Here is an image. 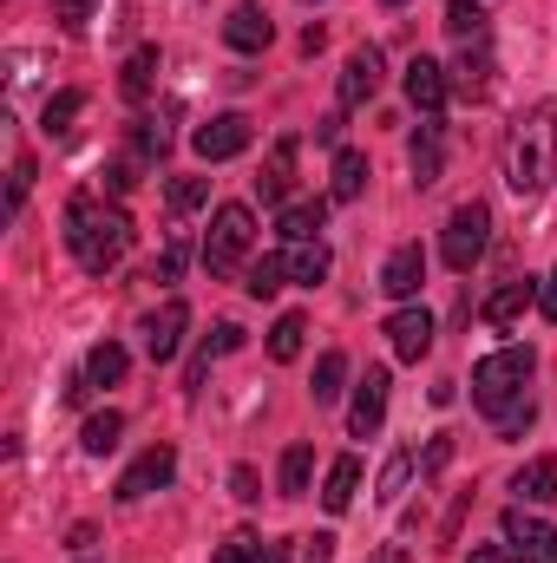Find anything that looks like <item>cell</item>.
<instances>
[{
	"mask_svg": "<svg viewBox=\"0 0 557 563\" xmlns=\"http://www.w3.org/2000/svg\"><path fill=\"white\" fill-rule=\"evenodd\" d=\"M66 250L79 256L86 276H106V269H119L125 250H132V217H125V210H99L92 197H73V203H66Z\"/></svg>",
	"mask_w": 557,
	"mask_h": 563,
	"instance_id": "6da1fadb",
	"label": "cell"
},
{
	"mask_svg": "<svg viewBox=\"0 0 557 563\" xmlns=\"http://www.w3.org/2000/svg\"><path fill=\"white\" fill-rule=\"evenodd\" d=\"M551 164H557V106H532L505 139V184L518 197H538Z\"/></svg>",
	"mask_w": 557,
	"mask_h": 563,
	"instance_id": "7a4b0ae2",
	"label": "cell"
},
{
	"mask_svg": "<svg viewBox=\"0 0 557 563\" xmlns=\"http://www.w3.org/2000/svg\"><path fill=\"white\" fill-rule=\"evenodd\" d=\"M532 374H538V354H532V347H499V354H485V361L472 367V400H479L485 413H505V407L525 394Z\"/></svg>",
	"mask_w": 557,
	"mask_h": 563,
	"instance_id": "3957f363",
	"label": "cell"
},
{
	"mask_svg": "<svg viewBox=\"0 0 557 563\" xmlns=\"http://www.w3.org/2000/svg\"><path fill=\"white\" fill-rule=\"evenodd\" d=\"M250 243H256V217H250L243 203H223V210L210 217V236H204V269H210V276H230V269L250 256Z\"/></svg>",
	"mask_w": 557,
	"mask_h": 563,
	"instance_id": "277c9868",
	"label": "cell"
},
{
	"mask_svg": "<svg viewBox=\"0 0 557 563\" xmlns=\"http://www.w3.org/2000/svg\"><path fill=\"white\" fill-rule=\"evenodd\" d=\"M485 243H492V210L472 197V203H459L452 217H446V236H439V256H446V269H472L479 256H485Z\"/></svg>",
	"mask_w": 557,
	"mask_h": 563,
	"instance_id": "5b68a950",
	"label": "cell"
},
{
	"mask_svg": "<svg viewBox=\"0 0 557 563\" xmlns=\"http://www.w3.org/2000/svg\"><path fill=\"white\" fill-rule=\"evenodd\" d=\"M250 139H256V125H250L243 112H223V119H210V125H197V132H190V144H197V157H204V164L243 157V151H250Z\"/></svg>",
	"mask_w": 557,
	"mask_h": 563,
	"instance_id": "8992f818",
	"label": "cell"
},
{
	"mask_svg": "<svg viewBox=\"0 0 557 563\" xmlns=\"http://www.w3.org/2000/svg\"><path fill=\"white\" fill-rule=\"evenodd\" d=\"M505 551L518 563H557V531L518 505V511H505Z\"/></svg>",
	"mask_w": 557,
	"mask_h": 563,
	"instance_id": "52a82bcc",
	"label": "cell"
},
{
	"mask_svg": "<svg viewBox=\"0 0 557 563\" xmlns=\"http://www.w3.org/2000/svg\"><path fill=\"white\" fill-rule=\"evenodd\" d=\"M171 478H177V452H171V445H151L139 465L119 478V498H125V505H139V498H151V492H164Z\"/></svg>",
	"mask_w": 557,
	"mask_h": 563,
	"instance_id": "ba28073f",
	"label": "cell"
},
{
	"mask_svg": "<svg viewBox=\"0 0 557 563\" xmlns=\"http://www.w3.org/2000/svg\"><path fill=\"white\" fill-rule=\"evenodd\" d=\"M446 92H452L446 66H439V59H426V53H414V59H407V99H414V112H419V119H439Z\"/></svg>",
	"mask_w": 557,
	"mask_h": 563,
	"instance_id": "9c48e42d",
	"label": "cell"
},
{
	"mask_svg": "<svg viewBox=\"0 0 557 563\" xmlns=\"http://www.w3.org/2000/svg\"><path fill=\"white\" fill-rule=\"evenodd\" d=\"M492 73H499V66H492V53H485V40H466L446 79H452V92H459V99H472V106H479V99L492 92Z\"/></svg>",
	"mask_w": 557,
	"mask_h": 563,
	"instance_id": "30bf717a",
	"label": "cell"
},
{
	"mask_svg": "<svg viewBox=\"0 0 557 563\" xmlns=\"http://www.w3.org/2000/svg\"><path fill=\"white\" fill-rule=\"evenodd\" d=\"M381 420H387V367H368V380H361V394L348 407V432L354 439H374Z\"/></svg>",
	"mask_w": 557,
	"mask_h": 563,
	"instance_id": "8fae6325",
	"label": "cell"
},
{
	"mask_svg": "<svg viewBox=\"0 0 557 563\" xmlns=\"http://www.w3.org/2000/svg\"><path fill=\"white\" fill-rule=\"evenodd\" d=\"M184 328H190V308H184V301H164V308L144 321V354H151V361H171V354L184 347Z\"/></svg>",
	"mask_w": 557,
	"mask_h": 563,
	"instance_id": "7c38bea8",
	"label": "cell"
},
{
	"mask_svg": "<svg viewBox=\"0 0 557 563\" xmlns=\"http://www.w3.org/2000/svg\"><path fill=\"white\" fill-rule=\"evenodd\" d=\"M419 282H426V250H419V243H401V250L387 256V269H381V295H394V301H414Z\"/></svg>",
	"mask_w": 557,
	"mask_h": 563,
	"instance_id": "4fadbf2b",
	"label": "cell"
},
{
	"mask_svg": "<svg viewBox=\"0 0 557 563\" xmlns=\"http://www.w3.org/2000/svg\"><path fill=\"white\" fill-rule=\"evenodd\" d=\"M223 40H230L237 53H263V46L276 40V20H270L263 7H250V0H243V7H230V20H223Z\"/></svg>",
	"mask_w": 557,
	"mask_h": 563,
	"instance_id": "5bb4252c",
	"label": "cell"
},
{
	"mask_svg": "<svg viewBox=\"0 0 557 563\" xmlns=\"http://www.w3.org/2000/svg\"><path fill=\"white\" fill-rule=\"evenodd\" d=\"M381 92V53L374 46H354L348 66H341V106H368Z\"/></svg>",
	"mask_w": 557,
	"mask_h": 563,
	"instance_id": "9a60e30c",
	"label": "cell"
},
{
	"mask_svg": "<svg viewBox=\"0 0 557 563\" xmlns=\"http://www.w3.org/2000/svg\"><path fill=\"white\" fill-rule=\"evenodd\" d=\"M387 341H394L401 361H426V354H433V314H426V308H401V314L387 321Z\"/></svg>",
	"mask_w": 557,
	"mask_h": 563,
	"instance_id": "2e32d148",
	"label": "cell"
},
{
	"mask_svg": "<svg viewBox=\"0 0 557 563\" xmlns=\"http://www.w3.org/2000/svg\"><path fill=\"white\" fill-rule=\"evenodd\" d=\"M532 301H538V282H499V288L485 295V308H479V314H485V328H512Z\"/></svg>",
	"mask_w": 557,
	"mask_h": 563,
	"instance_id": "e0dca14e",
	"label": "cell"
},
{
	"mask_svg": "<svg viewBox=\"0 0 557 563\" xmlns=\"http://www.w3.org/2000/svg\"><path fill=\"white\" fill-rule=\"evenodd\" d=\"M288 190H295V139H276L270 144L263 177H256V197H263V203H282Z\"/></svg>",
	"mask_w": 557,
	"mask_h": 563,
	"instance_id": "ac0fdd59",
	"label": "cell"
},
{
	"mask_svg": "<svg viewBox=\"0 0 557 563\" xmlns=\"http://www.w3.org/2000/svg\"><path fill=\"white\" fill-rule=\"evenodd\" d=\"M407 164H414V184L426 190V184H439V164H446V144H439V125L426 119L414 132V144H407Z\"/></svg>",
	"mask_w": 557,
	"mask_h": 563,
	"instance_id": "d6986e66",
	"label": "cell"
},
{
	"mask_svg": "<svg viewBox=\"0 0 557 563\" xmlns=\"http://www.w3.org/2000/svg\"><path fill=\"white\" fill-rule=\"evenodd\" d=\"M328 203H335V197H308V203H288V210H282V236H288V243H315V230L328 223Z\"/></svg>",
	"mask_w": 557,
	"mask_h": 563,
	"instance_id": "ffe728a7",
	"label": "cell"
},
{
	"mask_svg": "<svg viewBox=\"0 0 557 563\" xmlns=\"http://www.w3.org/2000/svg\"><path fill=\"white\" fill-rule=\"evenodd\" d=\"M368 190V157L361 151H335V184H328V197L335 203H354Z\"/></svg>",
	"mask_w": 557,
	"mask_h": 563,
	"instance_id": "44dd1931",
	"label": "cell"
},
{
	"mask_svg": "<svg viewBox=\"0 0 557 563\" xmlns=\"http://www.w3.org/2000/svg\"><path fill=\"white\" fill-rule=\"evenodd\" d=\"M354 485H361V459H335V465H328V485H321V505L341 518V511L354 505Z\"/></svg>",
	"mask_w": 557,
	"mask_h": 563,
	"instance_id": "7402d4cb",
	"label": "cell"
},
{
	"mask_svg": "<svg viewBox=\"0 0 557 563\" xmlns=\"http://www.w3.org/2000/svg\"><path fill=\"white\" fill-rule=\"evenodd\" d=\"M512 492H518V498H532V505H551V498H557V459H551V452H545V459H532V465L512 478Z\"/></svg>",
	"mask_w": 557,
	"mask_h": 563,
	"instance_id": "603a6c76",
	"label": "cell"
},
{
	"mask_svg": "<svg viewBox=\"0 0 557 563\" xmlns=\"http://www.w3.org/2000/svg\"><path fill=\"white\" fill-rule=\"evenodd\" d=\"M328 263H335V256H328V243H321V236H315V243H295V250H288V276L302 282V288L328 282Z\"/></svg>",
	"mask_w": 557,
	"mask_h": 563,
	"instance_id": "cb8c5ba5",
	"label": "cell"
},
{
	"mask_svg": "<svg viewBox=\"0 0 557 563\" xmlns=\"http://www.w3.org/2000/svg\"><path fill=\"white\" fill-rule=\"evenodd\" d=\"M79 112H86V92H73V86H66V92H53V99H46V112H40V132H46V139H66Z\"/></svg>",
	"mask_w": 557,
	"mask_h": 563,
	"instance_id": "d4e9b609",
	"label": "cell"
},
{
	"mask_svg": "<svg viewBox=\"0 0 557 563\" xmlns=\"http://www.w3.org/2000/svg\"><path fill=\"white\" fill-rule=\"evenodd\" d=\"M125 367H132V361H125V347H119V341H99V347L86 354V380H92V387L125 380Z\"/></svg>",
	"mask_w": 557,
	"mask_h": 563,
	"instance_id": "484cf974",
	"label": "cell"
},
{
	"mask_svg": "<svg viewBox=\"0 0 557 563\" xmlns=\"http://www.w3.org/2000/svg\"><path fill=\"white\" fill-rule=\"evenodd\" d=\"M308 472H315V445L295 439V445L282 452V498H302V492H308Z\"/></svg>",
	"mask_w": 557,
	"mask_h": 563,
	"instance_id": "4316f807",
	"label": "cell"
},
{
	"mask_svg": "<svg viewBox=\"0 0 557 563\" xmlns=\"http://www.w3.org/2000/svg\"><path fill=\"white\" fill-rule=\"evenodd\" d=\"M119 432H125V413H112V407H106V413H92V420H86V432H79V445H86L92 459H106V452L119 445Z\"/></svg>",
	"mask_w": 557,
	"mask_h": 563,
	"instance_id": "83f0119b",
	"label": "cell"
},
{
	"mask_svg": "<svg viewBox=\"0 0 557 563\" xmlns=\"http://www.w3.org/2000/svg\"><path fill=\"white\" fill-rule=\"evenodd\" d=\"M164 203H171V217H190V210H204V203H210V177H171Z\"/></svg>",
	"mask_w": 557,
	"mask_h": 563,
	"instance_id": "f1b7e54d",
	"label": "cell"
},
{
	"mask_svg": "<svg viewBox=\"0 0 557 563\" xmlns=\"http://www.w3.org/2000/svg\"><path fill=\"white\" fill-rule=\"evenodd\" d=\"M341 380H348V354H321V361H315V387H308L315 407H328V400L341 394Z\"/></svg>",
	"mask_w": 557,
	"mask_h": 563,
	"instance_id": "f546056e",
	"label": "cell"
},
{
	"mask_svg": "<svg viewBox=\"0 0 557 563\" xmlns=\"http://www.w3.org/2000/svg\"><path fill=\"white\" fill-rule=\"evenodd\" d=\"M302 334H308V321L302 314H282L276 328H270V361H295L302 354Z\"/></svg>",
	"mask_w": 557,
	"mask_h": 563,
	"instance_id": "4dcf8cb0",
	"label": "cell"
},
{
	"mask_svg": "<svg viewBox=\"0 0 557 563\" xmlns=\"http://www.w3.org/2000/svg\"><path fill=\"white\" fill-rule=\"evenodd\" d=\"M446 33L466 46V40H479V33H485V13H479L472 0H446Z\"/></svg>",
	"mask_w": 557,
	"mask_h": 563,
	"instance_id": "1f68e13d",
	"label": "cell"
},
{
	"mask_svg": "<svg viewBox=\"0 0 557 563\" xmlns=\"http://www.w3.org/2000/svg\"><path fill=\"white\" fill-rule=\"evenodd\" d=\"M151 73H157V46H139V53L125 59V79H119L125 99H144V92H151Z\"/></svg>",
	"mask_w": 557,
	"mask_h": 563,
	"instance_id": "d6a6232c",
	"label": "cell"
},
{
	"mask_svg": "<svg viewBox=\"0 0 557 563\" xmlns=\"http://www.w3.org/2000/svg\"><path fill=\"white\" fill-rule=\"evenodd\" d=\"M282 276H288V256H263V263H250V282H243V288H250L256 301H270L282 288Z\"/></svg>",
	"mask_w": 557,
	"mask_h": 563,
	"instance_id": "836d02e7",
	"label": "cell"
},
{
	"mask_svg": "<svg viewBox=\"0 0 557 563\" xmlns=\"http://www.w3.org/2000/svg\"><path fill=\"white\" fill-rule=\"evenodd\" d=\"M407 478H414V452H394V459L381 465V492H374V498H381V505H394V498L407 492Z\"/></svg>",
	"mask_w": 557,
	"mask_h": 563,
	"instance_id": "e575fe53",
	"label": "cell"
},
{
	"mask_svg": "<svg viewBox=\"0 0 557 563\" xmlns=\"http://www.w3.org/2000/svg\"><path fill=\"white\" fill-rule=\"evenodd\" d=\"M184 263H190V243H184V236H171V243H164V256H157V269H151V282H177V276H184Z\"/></svg>",
	"mask_w": 557,
	"mask_h": 563,
	"instance_id": "d590c367",
	"label": "cell"
},
{
	"mask_svg": "<svg viewBox=\"0 0 557 563\" xmlns=\"http://www.w3.org/2000/svg\"><path fill=\"white\" fill-rule=\"evenodd\" d=\"M26 190H33V157H13V177H7V217H20Z\"/></svg>",
	"mask_w": 557,
	"mask_h": 563,
	"instance_id": "8d00e7d4",
	"label": "cell"
},
{
	"mask_svg": "<svg viewBox=\"0 0 557 563\" xmlns=\"http://www.w3.org/2000/svg\"><path fill=\"white\" fill-rule=\"evenodd\" d=\"M532 420H538V407H532V400L505 407V413H499V439H525V432H532Z\"/></svg>",
	"mask_w": 557,
	"mask_h": 563,
	"instance_id": "74e56055",
	"label": "cell"
},
{
	"mask_svg": "<svg viewBox=\"0 0 557 563\" xmlns=\"http://www.w3.org/2000/svg\"><path fill=\"white\" fill-rule=\"evenodd\" d=\"M132 139H139V157H164V151H171V132H164L157 119H139V132H132Z\"/></svg>",
	"mask_w": 557,
	"mask_h": 563,
	"instance_id": "f35d334b",
	"label": "cell"
},
{
	"mask_svg": "<svg viewBox=\"0 0 557 563\" xmlns=\"http://www.w3.org/2000/svg\"><path fill=\"white\" fill-rule=\"evenodd\" d=\"M210 563H263V558H256V538H250V531H237L230 544H217V558H210Z\"/></svg>",
	"mask_w": 557,
	"mask_h": 563,
	"instance_id": "ab89813d",
	"label": "cell"
},
{
	"mask_svg": "<svg viewBox=\"0 0 557 563\" xmlns=\"http://www.w3.org/2000/svg\"><path fill=\"white\" fill-rule=\"evenodd\" d=\"M230 492H237L243 505H256V498H263V478H256V465H237V472H230Z\"/></svg>",
	"mask_w": 557,
	"mask_h": 563,
	"instance_id": "60d3db41",
	"label": "cell"
},
{
	"mask_svg": "<svg viewBox=\"0 0 557 563\" xmlns=\"http://www.w3.org/2000/svg\"><path fill=\"white\" fill-rule=\"evenodd\" d=\"M106 184H112V190L125 197V190L139 184V164H132V157H112V164H106Z\"/></svg>",
	"mask_w": 557,
	"mask_h": 563,
	"instance_id": "b9f144b4",
	"label": "cell"
},
{
	"mask_svg": "<svg viewBox=\"0 0 557 563\" xmlns=\"http://www.w3.org/2000/svg\"><path fill=\"white\" fill-rule=\"evenodd\" d=\"M302 563H335V538H328V531L302 538Z\"/></svg>",
	"mask_w": 557,
	"mask_h": 563,
	"instance_id": "7bdbcfd3",
	"label": "cell"
},
{
	"mask_svg": "<svg viewBox=\"0 0 557 563\" xmlns=\"http://www.w3.org/2000/svg\"><path fill=\"white\" fill-rule=\"evenodd\" d=\"M204 347H210V354H237V347H243V328H237V321H223V328H217Z\"/></svg>",
	"mask_w": 557,
	"mask_h": 563,
	"instance_id": "ee69618b",
	"label": "cell"
},
{
	"mask_svg": "<svg viewBox=\"0 0 557 563\" xmlns=\"http://www.w3.org/2000/svg\"><path fill=\"white\" fill-rule=\"evenodd\" d=\"M53 13H59V26H86L92 20V0H53Z\"/></svg>",
	"mask_w": 557,
	"mask_h": 563,
	"instance_id": "f6af8a7d",
	"label": "cell"
},
{
	"mask_svg": "<svg viewBox=\"0 0 557 563\" xmlns=\"http://www.w3.org/2000/svg\"><path fill=\"white\" fill-rule=\"evenodd\" d=\"M538 308H545V321L557 328V269H551L545 282H538Z\"/></svg>",
	"mask_w": 557,
	"mask_h": 563,
	"instance_id": "bcb514c9",
	"label": "cell"
},
{
	"mask_svg": "<svg viewBox=\"0 0 557 563\" xmlns=\"http://www.w3.org/2000/svg\"><path fill=\"white\" fill-rule=\"evenodd\" d=\"M446 459H452V439H433L426 445V472H446Z\"/></svg>",
	"mask_w": 557,
	"mask_h": 563,
	"instance_id": "7dc6e473",
	"label": "cell"
},
{
	"mask_svg": "<svg viewBox=\"0 0 557 563\" xmlns=\"http://www.w3.org/2000/svg\"><path fill=\"white\" fill-rule=\"evenodd\" d=\"M315 144H341V112H328V119L315 125Z\"/></svg>",
	"mask_w": 557,
	"mask_h": 563,
	"instance_id": "c3c4849f",
	"label": "cell"
},
{
	"mask_svg": "<svg viewBox=\"0 0 557 563\" xmlns=\"http://www.w3.org/2000/svg\"><path fill=\"white\" fill-rule=\"evenodd\" d=\"M466 563H512V551H499V544H472V558Z\"/></svg>",
	"mask_w": 557,
	"mask_h": 563,
	"instance_id": "681fc988",
	"label": "cell"
},
{
	"mask_svg": "<svg viewBox=\"0 0 557 563\" xmlns=\"http://www.w3.org/2000/svg\"><path fill=\"white\" fill-rule=\"evenodd\" d=\"M263 563H288V551L282 544H263Z\"/></svg>",
	"mask_w": 557,
	"mask_h": 563,
	"instance_id": "f907efd6",
	"label": "cell"
},
{
	"mask_svg": "<svg viewBox=\"0 0 557 563\" xmlns=\"http://www.w3.org/2000/svg\"><path fill=\"white\" fill-rule=\"evenodd\" d=\"M381 7H407V0H381Z\"/></svg>",
	"mask_w": 557,
	"mask_h": 563,
	"instance_id": "816d5d0a",
	"label": "cell"
},
{
	"mask_svg": "<svg viewBox=\"0 0 557 563\" xmlns=\"http://www.w3.org/2000/svg\"><path fill=\"white\" fill-rule=\"evenodd\" d=\"M302 7H315V0H302Z\"/></svg>",
	"mask_w": 557,
	"mask_h": 563,
	"instance_id": "f5cc1de1",
	"label": "cell"
}]
</instances>
